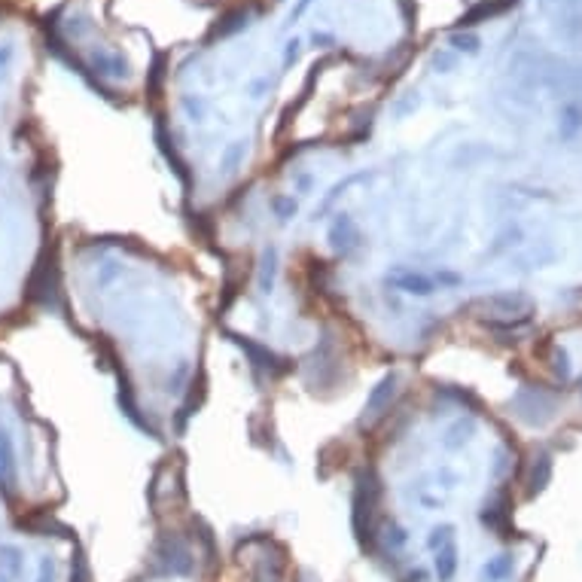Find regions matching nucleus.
Listing matches in <instances>:
<instances>
[{
	"label": "nucleus",
	"mask_w": 582,
	"mask_h": 582,
	"mask_svg": "<svg viewBox=\"0 0 582 582\" xmlns=\"http://www.w3.org/2000/svg\"><path fill=\"white\" fill-rule=\"evenodd\" d=\"M387 284H393L396 290H403L408 296H430L433 290H436V281H433L430 275H424V271H412V269H393L387 271Z\"/></svg>",
	"instance_id": "obj_1"
},
{
	"label": "nucleus",
	"mask_w": 582,
	"mask_h": 582,
	"mask_svg": "<svg viewBox=\"0 0 582 582\" xmlns=\"http://www.w3.org/2000/svg\"><path fill=\"white\" fill-rule=\"evenodd\" d=\"M433 570H436L439 582H451L454 573H458V543H445L442 549L433 552Z\"/></svg>",
	"instance_id": "obj_2"
},
{
	"label": "nucleus",
	"mask_w": 582,
	"mask_h": 582,
	"mask_svg": "<svg viewBox=\"0 0 582 582\" xmlns=\"http://www.w3.org/2000/svg\"><path fill=\"white\" fill-rule=\"evenodd\" d=\"M0 582H9V576H4V573H0Z\"/></svg>",
	"instance_id": "obj_15"
},
{
	"label": "nucleus",
	"mask_w": 582,
	"mask_h": 582,
	"mask_svg": "<svg viewBox=\"0 0 582 582\" xmlns=\"http://www.w3.org/2000/svg\"><path fill=\"white\" fill-rule=\"evenodd\" d=\"M16 476V454H13V439L6 430H0V488H9Z\"/></svg>",
	"instance_id": "obj_5"
},
{
	"label": "nucleus",
	"mask_w": 582,
	"mask_h": 582,
	"mask_svg": "<svg viewBox=\"0 0 582 582\" xmlns=\"http://www.w3.org/2000/svg\"><path fill=\"white\" fill-rule=\"evenodd\" d=\"M406 540H408V536H406L403 528H391V531H387V543H391V546H406Z\"/></svg>",
	"instance_id": "obj_12"
},
{
	"label": "nucleus",
	"mask_w": 582,
	"mask_h": 582,
	"mask_svg": "<svg viewBox=\"0 0 582 582\" xmlns=\"http://www.w3.org/2000/svg\"><path fill=\"white\" fill-rule=\"evenodd\" d=\"M424 579H427L424 570H412V582H424Z\"/></svg>",
	"instance_id": "obj_14"
},
{
	"label": "nucleus",
	"mask_w": 582,
	"mask_h": 582,
	"mask_svg": "<svg viewBox=\"0 0 582 582\" xmlns=\"http://www.w3.org/2000/svg\"><path fill=\"white\" fill-rule=\"evenodd\" d=\"M275 250H269L266 259H262V275H259V287L262 293H271V287H275V275H278V262H275Z\"/></svg>",
	"instance_id": "obj_7"
},
{
	"label": "nucleus",
	"mask_w": 582,
	"mask_h": 582,
	"mask_svg": "<svg viewBox=\"0 0 582 582\" xmlns=\"http://www.w3.org/2000/svg\"><path fill=\"white\" fill-rule=\"evenodd\" d=\"M451 540H454V528H451V524H439V528H433L430 536H427V549L436 552V549H442V546L451 543Z\"/></svg>",
	"instance_id": "obj_8"
},
{
	"label": "nucleus",
	"mask_w": 582,
	"mask_h": 582,
	"mask_svg": "<svg viewBox=\"0 0 582 582\" xmlns=\"http://www.w3.org/2000/svg\"><path fill=\"white\" fill-rule=\"evenodd\" d=\"M0 573L9 576V579H21L25 573V552L13 543H4L0 546Z\"/></svg>",
	"instance_id": "obj_4"
},
{
	"label": "nucleus",
	"mask_w": 582,
	"mask_h": 582,
	"mask_svg": "<svg viewBox=\"0 0 582 582\" xmlns=\"http://www.w3.org/2000/svg\"><path fill=\"white\" fill-rule=\"evenodd\" d=\"M329 241H333V247L341 250V254H351V250H357V244H360V229L353 226V220L341 216V220H336L333 232H329Z\"/></svg>",
	"instance_id": "obj_3"
},
{
	"label": "nucleus",
	"mask_w": 582,
	"mask_h": 582,
	"mask_svg": "<svg viewBox=\"0 0 582 582\" xmlns=\"http://www.w3.org/2000/svg\"><path fill=\"white\" fill-rule=\"evenodd\" d=\"M271 208H275L278 220H290V216H296V211H299V201H296L293 196H278Z\"/></svg>",
	"instance_id": "obj_9"
},
{
	"label": "nucleus",
	"mask_w": 582,
	"mask_h": 582,
	"mask_svg": "<svg viewBox=\"0 0 582 582\" xmlns=\"http://www.w3.org/2000/svg\"><path fill=\"white\" fill-rule=\"evenodd\" d=\"M9 59H13V49H9L6 43H4V46H0V67H6Z\"/></svg>",
	"instance_id": "obj_13"
},
{
	"label": "nucleus",
	"mask_w": 582,
	"mask_h": 582,
	"mask_svg": "<svg viewBox=\"0 0 582 582\" xmlns=\"http://www.w3.org/2000/svg\"><path fill=\"white\" fill-rule=\"evenodd\" d=\"M244 156V144H232L229 146V150H226V156H223V162H226V168H235V162H238V159H241Z\"/></svg>",
	"instance_id": "obj_11"
},
{
	"label": "nucleus",
	"mask_w": 582,
	"mask_h": 582,
	"mask_svg": "<svg viewBox=\"0 0 582 582\" xmlns=\"http://www.w3.org/2000/svg\"><path fill=\"white\" fill-rule=\"evenodd\" d=\"M512 555H497V558H488V564L482 567V582H503L512 576Z\"/></svg>",
	"instance_id": "obj_6"
},
{
	"label": "nucleus",
	"mask_w": 582,
	"mask_h": 582,
	"mask_svg": "<svg viewBox=\"0 0 582 582\" xmlns=\"http://www.w3.org/2000/svg\"><path fill=\"white\" fill-rule=\"evenodd\" d=\"M37 582H55V558H49V555H43V558H40Z\"/></svg>",
	"instance_id": "obj_10"
}]
</instances>
